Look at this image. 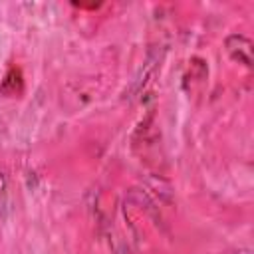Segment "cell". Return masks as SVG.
Instances as JSON below:
<instances>
[{
    "mask_svg": "<svg viewBox=\"0 0 254 254\" xmlns=\"http://www.w3.org/2000/svg\"><path fill=\"white\" fill-rule=\"evenodd\" d=\"M224 48H226V54L230 56L232 62H238V64H242L246 67L252 65V42L246 36H242V34L226 36Z\"/></svg>",
    "mask_w": 254,
    "mask_h": 254,
    "instance_id": "6da1fadb",
    "label": "cell"
},
{
    "mask_svg": "<svg viewBox=\"0 0 254 254\" xmlns=\"http://www.w3.org/2000/svg\"><path fill=\"white\" fill-rule=\"evenodd\" d=\"M22 89H24V75H22V69L16 67V65H12V67L4 73V77H2V81H0V93H2V95H8V97H14V95H20Z\"/></svg>",
    "mask_w": 254,
    "mask_h": 254,
    "instance_id": "7a4b0ae2",
    "label": "cell"
},
{
    "mask_svg": "<svg viewBox=\"0 0 254 254\" xmlns=\"http://www.w3.org/2000/svg\"><path fill=\"white\" fill-rule=\"evenodd\" d=\"M190 77H194L196 81H202L208 73V67H206V62L202 58H192L190 60Z\"/></svg>",
    "mask_w": 254,
    "mask_h": 254,
    "instance_id": "3957f363",
    "label": "cell"
}]
</instances>
